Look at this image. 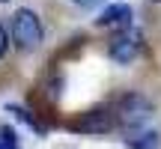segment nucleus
I'll use <instances>...</instances> for the list:
<instances>
[{
  "label": "nucleus",
  "instance_id": "f257e3e1",
  "mask_svg": "<svg viewBox=\"0 0 161 149\" xmlns=\"http://www.w3.org/2000/svg\"><path fill=\"white\" fill-rule=\"evenodd\" d=\"M42 36H45V30L33 9H18L12 15V39L21 51H36L42 45Z\"/></svg>",
  "mask_w": 161,
  "mask_h": 149
},
{
  "label": "nucleus",
  "instance_id": "f03ea898",
  "mask_svg": "<svg viewBox=\"0 0 161 149\" xmlns=\"http://www.w3.org/2000/svg\"><path fill=\"white\" fill-rule=\"evenodd\" d=\"M152 116V102L140 92H125L116 104V119L125 128H140Z\"/></svg>",
  "mask_w": 161,
  "mask_h": 149
},
{
  "label": "nucleus",
  "instance_id": "7ed1b4c3",
  "mask_svg": "<svg viewBox=\"0 0 161 149\" xmlns=\"http://www.w3.org/2000/svg\"><path fill=\"white\" fill-rule=\"evenodd\" d=\"M110 60L119 66H128L134 57L140 54V36L131 33V30H119V33L110 39V48H108Z\"/></svg>",
  "mask_w": 161,
  "mask_h": 149
},
{
  "label": "nucleus",
  "instance_id": "20e7f679",
  "mask_svg": "<svg viewBox=\"0 0 161 149\" xmlns=\"http://www.w3.org/2000/svg\"><path fill=\"white\" fill-rule=\"evenodd\" d=\"M69 128L72 131H80V134H104V131L114 128V116H110L108 110H86V113H80Z\"/></svg>",
  "mask_w": 161,
  "mask_h": 149
},
{
  "label": "nucleus",
  "instance_id": "39448f33",
  "mask_svg": "<svg viewBox=\"0 0 161 149\" xmlns=\"http://www.w3.org/2000/svg\"><path fill=\"white\" fill-rule=\"evenodd\" d=\"M96 24L98 27H114V30H128L131 27V6L128 3H110L96 18Z\"/></svg>",
  "mask_w": 161,
  "mask_h": 149
},
{
  "label": "nucleus",
  "instance_id": "423d86ee",
  "mask_svg": "<svg viewBox=\"0 0 161 149\" xmlns=\"http://www.w3.org/2000/svg\"><path fill=\"white\" fill-rule=\"evenodd\" d=\"M158 146H161V137L155 131H143V134L128 140V149H158Z\"/></svg>",
  "mask_w": 161,
  "mask_h": 149
},
{
  "label": "nucleus",
  "instance_id": "0eeeda50",
  "mask_svg": "<svg viewBox=\"0 0 161 149\" xmlns=\"http://www.w3.org/2000/svg\"><path fill=\"white\" fill-rule=\"evenodd\" d=\"M6 110H9V113H15L18 119H24V122H27L30 128H36V131H45V128H42V125H39V122H36V119H33V116H30V113H27L24 108H15V104H9Z\"/></svg>",
  "mask_w": 161,
  "mask_h": 149
},
{
  "label": "nucleus",
  "instance_id": "6e6552de",
  "mask_svg": "<svg viewBox=\"0 0 161 149\" xmlns=\"http://www.w3.org/2000/svg\"><path fill=\"white\" fill-rule=\"evenodd\" d=\"M0 143H3V149H18V134L9 125H3L0 128Z\"/></svg>",
  "mask_w": 161,
  "mask_h": 149
},
{
  "label": "nucleus",
  "instance_id": "1a4fd4ad",
  "mask_svg": "<svg viewBox=\"0 0 161 149\" xmlns=\"http://www.w3.org/2000/svg\"><path fill=\"white\" fill-rule=\"evenodd\" d=\"M6 51H9V36H6L3 24H0V57H6Z\"/></svg>",
  "mask_w": 161,
  "mask_h": 149
},
{
  "label": "nucleus",
  "instance_id": "9d476101",
  "mask_svg": "<svg viewBox=\"0 0 161 149\" xmlns=\"http://www.w3.org/2000/svg\"><path fill=\"white\" fill-rule=\"evenodd\" d=\"M75 6H80V9H96V6H102L104 0H72Z\"/></svg>",
  "mask_w": 161,
  "mask_h": 149
},
{
  "label": "nucleus",
  "instance_id": "9b49d317",
  "mask_svg": "<svg viewBox=\"0 0 161 149\" xmlns=\"http://www.w3.org/2000/svg\"><path fill=\"white\" fill-rule=\"evenodd\" d=\"M149 3H161V0H149Z\"/></svg>",
  "mask_w": 161,
  "mask_h": 149
},
{
  "label": "nucleus",
  "instance_id": "f8f14e48",
  "mask_svg": "<svg viewBox=\"0 0 161 149\" xmlns=\"http://www.w3.org/2000/svg\"><path fill=\"white\" fill-rule=\"evenodd\" d=\"M0 3H6V0H0Z\"/></svg>",
  "mask_w": 161,
  "mask_h": 149
},
{
  "label": "nucleus",
  "instance_id": "ddd939ff",
  "mask_svg": "<svg viewBox=\"0 0 161 149\" xmlns=\"http://www.w3.org/2000/svg\"><path fill=\"white\" fill-rule=\"evenodd\" d=\"M0 149H3V143H0Z\"/></svg>",
  "mask_w": 161,
  "mask_h": 149
}]
</instances>
